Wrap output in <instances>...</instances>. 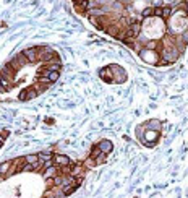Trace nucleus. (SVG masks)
I'll return each mask as SVG.
<instances>
[{
    "label": "nucleus",
    "instance_id": "2",
    "mask_svg": "<svg viewBox=\"0 0 188 198\" xmlns=\"http://www.w3.org/2000/svg\"><path fill=\"white\" fill-rule=\"evenodd\" d=\"M140 55L143 57V60H146V62H149V63H159V60L156 59L157 55H156L154 51H148V49H144V51L140 52Z\"/></svg>",
    "mask_w": 188,
    "mask_h": 198
},
{
    "label": "nucleus",
    "instance_id": "7",
    "mask_svg": "<svg viewBox=\"0 0 188 198\" xmlns=\"http://www.w3.org/2000/svg\"><path fill=\"white\" fill-rule=\"evenodd\" d=\"M11 88V84H10V81L5 78V76H2L0 75V89H3V91H7V89H10Z\"/></svg>",
    "mask_w": 188,
    "mask_h": 198
},
{
    "label": "nucleus",
    "instance_id": "9",
    "mask_svg": "<svg viewBox=\"0 0 188 198\" xmlns=\"http://www.w3.org/2000/svg\"><path fill=\"white\" fill-rule=\"evenodd\" d=\"M76 187L78 185H65V187H62V193L63 195H70V193H73L76 190Z\"/></svg>",
    "mask_w": 188,
    "mask_h": 198
},
{
    "label": "nucleus",
    "instance_id": "5",
    "mask_svg": "<svg viewBox=\"0 0 188 198\" xmlns=\"http://www.w3.org/2000/svg\"><path fill=\"white\" fill-rule=\"evenodd\" d=\"M97 146H99L101 153H104V154H109V153L112 151V143H110L109 140H102Z\"/></svg>",
    "mask_w": 188,
    "mask_h": 198
},
{
    "label": "nucleus",
    "instance_id": "3",
    "mask_svg": "<svg viewBox=\"0 0 188 198\" xmlns=\"http://www.w3.org/2000/svg\"><path fill=\"white\" fill-rule=\"evenodd\" d=\"M52 161L55 162L57 166H60V167H65V166H70L71 164V161L68 156H63V154H55V156L52 158Z\"/></svg>",
    "mask_w": 188,
    "mask_h": 198
},
{
    "label": "nucleus",
    "instance_id": "19",
    "mask_svg": "<svg viewBox=\"0 0 188 198\" xmlns=\"http://www.w3.org/2000/svg\"><path fill=\"white\" fill-rule=\"evenodd\" d=\"M2 143H3V140H2V137H0V146H2Z\"/></svg>",
    "mask_w": 188,
    "mask_h": 198
},
{
    "label": "nucleus",
    "instance_id": "17",
    "mask_svg": "<svg viewBox=\"0 0 188 198\" xmlns=\"http://www.w3.org/2000/svg\"><path fill=\"white\" fill-rule=\"evenodd\" d=\"M153 15H154V16H161V18H162V8H161V7H156L154 11H153Z\"/></svg>",
    "mask_w": 188,
    "mask_h": 198
},
{
    "label": "nucleus",
    "instance_id": "18",
    "mask_svg": "<svg viewBox=\"0 0 188 198\" xmlns=\"http://www.w3.org/2000/svg\"><path fill=\"white\" fill-rule=\"evenodd\" d=\"M94 161H96V164H102V162L105 161V154H104V153H101V156H99V158H96Z\"/></svg>",
    "mask_w": 188,
    "mask_h": 198
},
{
    "label": "nucleus",
    "instance_id": "6",
    "mask_svg": "<svg viewBox=\"0 0 188 198\" xmlns=\"http://www.w3.org/2000/svg\"><path fill=\"white\" fill-rule=\"evenodd\" d=\"M70 175L71 177H83L84 175V169H83V166H75L73 169H70Z\"/></svg>",
    "mask_w": 188,
    "mask_h": 198
},
{
    "label": "nucleus",
    "instance_id": "15",
    "mask_svg": "<svg viewBox=\"0 0 188 198\" xmlns=\"http://www.w3.org/2000/svg\"><path fill=\"white\" fill-rule=\"evenodd\" d=\"M170 15H172V8H169V7L162 8V18H169Z\"/></svg>",
    "mask_w": 188,
    "mask_h": 198
},
{
    "label": "nucleus",
    "instance_id": "10",
    "mask_svg": "<svg viewBox=\"0 0 188 198\" xmlns=\"http://www.w3.org/2000/svg\"><path fill=\"white\" fill-rule=\"evenodd\" d=\"M38 156H39V161L42 162V164H44V162L46 161H52V154H49V153H41V154H38Z\"/></svg>",
    "mask_w": 188,
    "mask_h": 198
},
{
    "label": "nucleus",
    "instance_id": "11",
    "mask_svg": "<svg viewBox=\"0 0 188 198\" xmlns=\"http://www.w3.org/2000/svg\"><path fill=\"white\" fill-rule=\"evenodd\" d=\"M25 161L28 162V164H36V162L39 161V156H38V154H29V156L25 158Z\"/></svg>",
    "mask_w": 188,
    "mask_h": 198
},
{
    "label": "nucleus",
    "instance_id": "4",
    "mask_svg": "<svg viewBox=\"0 0 188 198\" xmlns=\"http://www.w3.org/2000/svg\"><path fill=\"white\" fill-rule=\"evenodd\" d=\"M99 75H101V78H102L104 81H107V83H114V73H112L110 67L102 68V70L99 72Z\"/></svg>",
    "mask_w": 188,
    "mask_h": 198
},
{
    "label": "nucleus",
    "instance_id": "13",
    "mask_svg": "<svg viewBox=\"0 0 188 198\" xmlns=\"http://www.w3.org/2000/svg\"><path fill=\"white\" fill-rule=\"evenodd\" d=\"M101 156V150H99V146H94L92 150H91V158L92 159H96V158H99Z\"/></svg>",
    "mask_w": 188,
    "mask_h": 198
},
{
    "label": "nucleus",
    "instance_id": "16",
    "mask_svg": "<svg viewBox=\"0 0 188 198\" xmlns=\"http://www.w3.org/2000/svg\"><path fill=\"white\" fill-rule=\"evenodd\" d=\"M153 11H154V8H144L143 10V16L146 18V16H153Z\"/></svg>",
    "mask_w": 188,
    "mask_h": 198
},
{
    "label": "nucleus",
    "instance_id": "8",
    "mask_svg": "<svg viewBox=\"0 0 188 198\" xmlns=\"http://www.w3.org/2000/svg\"><path fill=\"white\" fill-rule=\"evenodd\" d=\"M46 76L49 78L50 83H54V81L59 80V72H49V70H46Z\"/></svg>",
    "mask_w": 188,
    "mask_h": 198
},
{
    "label": "nucleus",
    "instance_id": "1",
    "mask_svg": "<svg viewBox=\"0 0 188 198\" xmlns=\"http://www.w3.org/2000/svg\"><path fill=\"white\" fill-rule=\"evenodd\" d=\"M23 55L28 59V62L29 63H34L39 60V47H31V49H26V51L23 52Z\"/></svg>",
    "mask_w": 188,
    "mask_h": 198
},
{
    "label": "nucleus",
    "instance_id": "12",
    "mask_svg": "<svg viewBox=\"0 0 188 198\" xmlns=\"http://www.w3.org/2000/svg\"><path fill=\"white\" fill-rule=\"evenodd\" d=\"M10 166H11V162H3V164H0V174H7Z\"/></svg>",
    "mask_w": 188,
    "mask_h": 198
},
{
    "label": "nucleus",
    "instance_id": "14",
    "mask_svg": "<svg viewBox=\"0 0 188 198\" xmlns=\"http://www.w3.org/2000/svg\"><path fill=\"white\" fill-rule=\"evenodd\" d=\"M157 44H159L157 41H149L146 44V49H148V51H154V49H157Z\"/></svg>",
    "mask_w": 188,
    "mask_h": 198
},
{
    "label": "nucleus",
    "instance_id": "20",
    "mask_svg": "<svg viewBox=\"0 0 188 198\" xmlns=\"http://www.w3.org/2000/svg\"><path fill=\"white\" fill-rule=\"evenodd\" d=\"M49 198H55V196H49Z\"/></svg>",
    "mask_w": 188,
    "mask_h": 198
}]
</instances>
